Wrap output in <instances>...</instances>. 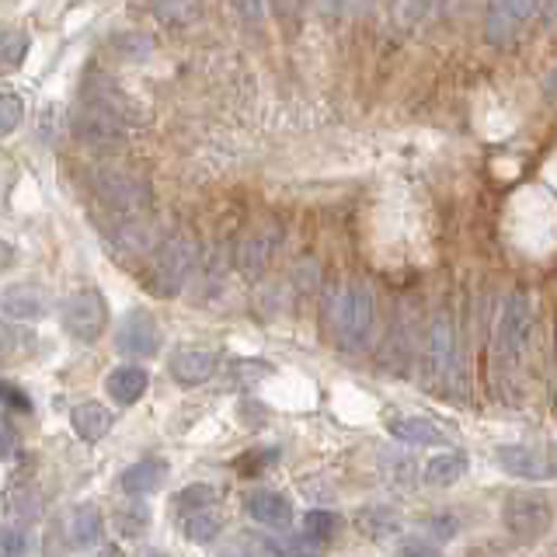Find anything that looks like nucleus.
Wrapping results in <instances>:
<instances>
[{
  "mask_svg": "<svg viewBox=\"0 0 557 557\" xmlns=\"http://www.w3.org/2000/svg\"><path fill=\"white\" fill-rule=\"evenodd\" d=\"M244 509L255 522L269 530H286L293 522V502L283 492H272V487H261V492H251L244 498Z\"/></svg>",
  "mask_w": 557,
  "mask_h": 557,
  "instance_id": "nucleus-12",
  "label": "nucleus"
},
{
  "mask_svg": "<svg viewBox=\"0 0 557 557\" xmlns=\"http://www.w3.org/2000/svg\"><path fill=\"white\" fill-rule=\"evenodd\" d=\"M463 474H467V453H460V449H446L425 463V481L432 487H449V484H457Z\"/></svg>",
  "mask_w": 557,
  "mask_h": 557,
  "instance_id": "nucleus-21",
  "label": "nucleus"
},
{
  "mask_svg": "<svg viewBox=\"0 0 557 557\" xmlns=\"http://www.w3.org/2000/svg\"><path fill=\"white\" fill-rule=\"evenodd\" d=\"M495 463L505 474L522 478V481H547L557 478V446L533 449V446H498Z\"/></svg>",
  "mask_w": 557,
  "mask_h": 557,
  "instance_id": "nucleus-9",
  "label": "nucleus"
},
{
  "mask_svg": "<svg viewBox=\"0 0 557 557\" xmlns=\"http://www.w3.org/2000/svg\"><path fill=\"white\" fill-rule=\"evenodd\" d=\"M104 324H109V304H104V296L95 286L74 293L63 304V327L77 342H98L104 335Z\"/></svg>",
  "mask_w": 557,
  "mask_h": 557,
  "instance_id": "nucleus-8",
  "label": "nucleus"
},
{
  "mask_svg": "<svg viewBox=\"0 0 557 557\" xmlns=\"http://www.w3.org/2000/svg\"><path fill=\"white\" fill-rule=\"evenodd\" d=\"M164 478H168V460L161 457H147V460H136L133 467L122 470V492L129 498H144V495H153L164 487Z\"/></svg>",
  "mask_w": 557,
  "mask_h": 557,
  "instance_id": "nucleus-14",
  "label": "nucleus"
},
{
  "mask_svg": "<svg viewBox=\"0 0 557 557\" xmlns=\"http://www.w3.org/2000/svg\"><path fill=\"white\" fill-rule=\"evenodd\" d=\"M391 435L411 446H449V440L429 418H397V422H391Z\"/></svg>",
  "mask_w": 557,
  "mask_h": 557,
  "instance_id": "nucleus-19",
  "label": "nucleus"
},
{
  "mask_svg": "<svg viewBox=\"0 0 557 557\" xmlns=\"http://www.w3.org/2000/svg\"><path fill=\"white\" fill-rule=\"evenodd\" d=\"M342 530V519L335 512H324V509H310L304 516V536H310L313 544H327V540H335Z\"/></svg>",
  "mask_w": 557,
  "mask_h": 557,
  "instance_id": "nucleus-25",
  "label": "nucleus"
},
{
  "mask_svg": "<svg viewBox=\"0 0 557 557\" xmlns=\"http://www.w3.org/2000/svg\"><path fill=\"white\" fill-rule=\"evenodd\" d=\"M272 8L278 17H296L304 11V0H272Z\"/></svg>",
  "mask_w": 557,
  "mask_h": 557,
  "instance_id": "nucleus-35",
  "label": "nucleus"
},
{
  "mask_svg": "<svg viewBox=\"0 0 557 557\" xmlns=\"http://www.w3.org/2000/svg\"><path fill=\"white\" fill-rule=\"evenodd\" d=\"M544 87H547V98H550V101H557V66H554L550 74H547Z\"/></svg>",
  "mask_w": 557,
  "mask_h": 557,
  "instance_id": "nucleus-37",
  "label": "nucleus"
},
{
  "mask_svg": "<svg viewBox=\"0 0 557 557\" xmlns=\"http://www.w3.org/2000/svg\"><path fill=\"white\" fill-rule=\"evenodd\" d=\"M28 550V536L22 530H4V536H0V554L4 557H14V554H25Z\"/></svg>",
  "mask_w": 557,
  "mask_h": 557,
  "instance_id": "nucleus-31",
  "label": "nucleus"
},
{
  "mask_svg": "<svg viewBox=\"0 0 557 557\" xmlns=\"http://www.w3.org/2000/svg\"><path fill=\"white\" fill-rule=\"evenodd\" d=\"M370 0H318V8L324 11V14H338V11H359V8H366Z\"/></svg>",
  "mask_w": 557,
  "mask_h": 557,
  "instance_id": "nucleus-32",
  "label": "nucleus"
},
{
  "mask_svg": "<svg viewBox=\"0 0 557 557\" xmlns=\"http://www.w3.org/2000/svg\"><path fill=\"white\" fill-rule=\"evenodd\" d=\"M216 502H220V492H216L213 484H188V487H182V492H178V498H174V505H178L182 516L213 509Z\"/></svg>",
  "mask_w": 557,
  "mask_h": 557,
  "instance_id": "nucleus-24",
  "label": "nucleus"
},
{
  "mask_svg": "<svg viewBox=\"0 0 557 557\" xmlns=\"http://www.w3.org/2000/svg\"><path fill=\"white\" fill-rule=\"evenodd\" d=\"M101 533H104V519H101L98 505L84 502V505H77V509L66 516V540H70V547L91 550L101 540Z\"/></svg>",
  "mask_w": 557,
  "mask_h": 557,
  "instance_id": "nucleus-15",
  "label": "nucleus"
},
{
  "mask_svg": "<svg viewBox=\"0 0 557 557\" xmlns=\"http://www.w3.org/2000/svg\"><path fill=\"white\" fill-rule=\"evenodd\" d=\"M115 348L122 356H133V359H150L157 356V348H161V327L150 318L144 307L129 310L126 318L119 321L115 327Z\"/></svg>",
  "mask_w": 557,
  "mask_h": 557,
  "instance_id": "nucleus-10",
  "label": "nucleus"
},
{
  "mask_svg": "<svg viewBox=\"0 0 557 557\" xmlns=\"http://www.w3.org/2000/svg\"><path fill=\"white\" fill-rule=\"evenodd\" d=\"M74 133L87 147H112L126 136V115H122V101L112 95L91 91L74 115Z\"/></svg>",
  "mask_w": 557,
  "mask_h": 557,
  "instance_id": "nucleus-3",
  "label": "nucleus"
},
{
  "mask_svg": "<svg viewBox=\"0 0 557 557\" xmlns=\"http://www.w3.org/2000/svg\"><path fill=\"white\" fill-rule=\"evenodd\" d=\"M25 52H28V35L25 32H4V66L8 70L22 66Z\"/></svg>",
  "mask_w": 557,
  "mask_h": 557,
  "instance_id": "nucleus-28",
  "label": "nucleus"
},
{
  "mask_svg": "<svg viewBox=\"0 0 557 557\" xmlns=\"http://www.w3.org/2000/svg\"><path fill=\"white\" fill-rule=\"evenodd\" d=\"M533 0H487V42L505 46L527 22Z\"/></svg>",
  "mask_w": 557,
  "mask_h": 557,
  "instance_id": "nucleus-11",
  "label": "nucleus"
},
{
  "mask_svg": "<svg viewBox=\"0 0 557 557\" xmlns=\"http://www.w3.org/2000/svg\"><path fill=\"white\" fill-rule=\"evenodd\" d=\"M429 8H432V0H394V11H397V22L400 25L422 22Z\"/></svg>",
  "mask_w": 557,
  "mask_h": 557,
  "instance_id": "nucleus-29",
  "label": "nucleus"
},
{
  "mask_svg": "<svg viewBox=\"0 0 557 557\" xmlns=\"http://www.w3.org/2000/svg\"><path fill=\"white\" fill-rule=\"evenodd\" d=\"M191 265H196V244H191L185 234H171L168 240H161V248L153 251V293L161 296H178L191 275Z\"/></svg>",
  "mask_w": 557,
  "mask_h": 557,
  "instance_id": "nucleus-4",
  "label": "nucleus"
},
{
  "mask_svg": "<svg viewBox=\"0 0 557 557\" xmlns=\"http://www.w3.org/2000/svg\"><path fill=\"white\" fill-rule=\"evenodd\" d=\"M275 244H278V231H258L251 234L248 240H244V248H240V269L248 272V275H261L269 265V258L275 251Z\"/></svg>",
  "mask_w": 557,
  "mask_h": 557,
  "instance_id": "nucleus-22",
  "label": "nucleus"
},
{
  "mask_svg": "<svg viewBox=\"0 0 557 557\" xmlns=\"http://www.w3.org/2000/svg\"><path fill=\"white\" fill-rule=\"evenodd\" d=\"M376 304L366 283H345L331 296V331L342 348H362L373 331Z\"/></svg>",
  "mask_w": 557,
  "mask_h": 557,
  "instance_id": "nucleus-1",
  "label": "nucleus"
},
{
  "mask_svg": "<svg viewBox=\"0 0 557 557\" xmlns=\"http://www.w3.org/2000/svg\"><path fill=\"white\" fill-rule=\"evenodd\" d=\"M22 115H25V101L11 91H4V98H0V133L11 136L17 122H22Z\"/></svg>",
  "mask_w": 557,
  "mask_h": 557,
  "instance_id": "nucleus-27",
  "label": "nucleus"
},
{
  "mask_svg": "<svg viewBox=\"0 0 557 557\" xmlns=\"http://www.w3.org/2000/svg\"><path fill=\"white\" fill-rule=\"evenodd\" d=\"M95 191L104 206L115 209V213H122V216H136L150 206L147 182L136 178V174L126 168H101L95 174Z\"/></svg>",
  "mask_w": 557,
  "mask_h": 557,
  "instance_id": "nucleus-6",
  "label": "nucleus"
},
{
  "mask_svg": "<svg viewBox=\"0 0 557 557\" xmlns=\"http://www.w3.org/2000/svg\"><path fill=\"white\" fill-rule=\"evenodd\" d=\"M429 530H432L429 536H435V540H449L453 530H457V522H453L449 516H446V519H432V522H429Z\"/></svg>",
  "mask_w": 557,
  "mask_h": 557,
  "instance_id": "nucleus-34",
  "label": "nucleus"
},
{
  "mask_svg": "<svg viewBox=\"0 0 557 557\" xmlns=\"http://www.w3.org/2000/svg\"><path fill=\"white\" fill-rule=\"evenodd\" d=\"M530 327H533V310L522 293H512L502 307V318L495 327V359L505 366H519L530 345Z\"/></svg>",
  "mask_w": 557,
  "mask_h": 557,
  "instance_id": "nucleus-5",
  "label": "nucleus"
},
{
  "mask_svg": "<svg viewBox=\"0 0 557 557\" xmlns=\"http://www.w3.org/2000/svg\"><path fill=\"white\" fill-rule=\"evenodd\" d=\"M457 331H453L449 313H435L425 345V376L432 387L449 391V383L457 380Z\"/></svg>",
  "mask_w": 557,
  "mask_h": 557,
  "instance_id": "nucleus-7",
  "label": "nucleus"
},
{
  "mask_svg": "<svg viewBox=\"0 0 557 557\" xmlns=\"http://www.w3.org/2000/svg\"><path fill=\"white\" fill-rule=\"evenodd\" d=\"M153 17L168 28H188L202 17V0H150Z\"/></svg>",
  "mask_w": 557,
  "mask_h": 557,
  "instance_id": "nucleus-20",
  "label": "nucleus"
},
{
  "mask_svg": "<svg viewBox=\"0 0 557 557\" xmlns=\"http://www.w3.org/2000/svg\"><path fill=\"white\" fill-rule=\"evenodd\" d=\"M115 527L122 536H136L139 530H147L150 527V509L147 505H126V509H119L115 512Z\"/></svg>",
  "mask_w": 557,
  "mask_h": 557,
  "instance_id": "nucleus-26",
  "label": "nucleus"
},
{
  "mask_svg": "<svg viewBox=\"0 0 557 557\" xmlns=\"http://www.w3.org/2000/svg\"><path fill=\"white\" fill-rule=\"evenodd\" d=\"M4 446H0V453H4V460H11L14 457V446H17V435H14V422H11V411L4 414Z\"/></svg>",
  "mask_w": 557,
  "mask_h": 557,
  "instance_id": "nucleus-33",
  "label": "nucleus"
},
{
  "mask_svg": "<svg viewBox=\"0 0 557 557\" xmlns=\"http://www.w3.org/2000/svg\"><path fill=\"white\" fill-rule=\"evenodd\" d=\"M46 296L39 289H32V286H14L4 293V313L11 321H39L46 318Z\"/></svg>",
  "mask_w": 557,
  "mask_h": 557,
  "instance_id": "nucleus-18",
  "label": "nucleus"
},
{
  "mask_svg": "<svg viewBox=\"0 0 557 557\" xmlns=\"http://www.w3.org/2000/svg\"><path fill=\"white\" fill-rule=\"evenodd\" d=\"M223 530V519L213 509H202V512H191L185 516V536L191 544H213Z\"/></svg>",
  "mask_w": 557,
  "mask_h": 557,
  "instance_id": "nucleus-23",
  "label": "nucleus"
},
{
  "mask_svg": "<svg viewBox=\"0 0 557 557\" xmlns=\"http://www.w3.org/2000/svg\"><path fill=\"white\" fill-rule=\"evenodd\" d=\"M70 425H74V432L84 443H101L104 435L112 432L115 414L104 405H98V400H84V405H77L74 411H70Z\"/></svg>",
  "mask_w": 557,
  "mask_h": 557,
  "instance_id": "nucleus-16",
  "label": "nucleus"
},
{
  "mask_svg": "<svg viewBox=\"0 0 557 557\" xmlns=\"http://www.w3.org/2000/svg\"><path fill=\"white\" fill-rule=\"evenodd\" d=\"M216 366H220L216 352H206V348H178V352L171 356L168 370L182 387H199V383H206L216 373Z\"/></svg>",
  "mask_w": 557,
  "mask_h": 557,
  "instance_id": "nucleus-13",
  "label": "nucleus"
},
{
  "mask_svg": "<svg viewBox=\"0 0 557 557\" xmlns=\"http://www.w3.org/2000/svg\"><path fill=\"white\" fill-rule=\"evenodd\" d=\"M0 391H4L0 397H4V408L8 411H17V414H28L32 411V400L25 397V391H17L11 380H4V387H0Z\"/></svg>",
  "mask_w": 557,
  "mask_h": 557,
  "instance_id": "nucleus-30",
  "label": "nucleus"
},
{
  "mask_svg": "<svg viewBox=\"0 0 557 557\" xmlns=\"http://www.w3.org/2000/svg\"><path fill=\"white\" fill-rule=\"evenodd\" d=\"M147 387H150V376L144 366H119V370H112L109 380H104V391H109L115 405H136V400L147 394Z\"/></svg>",
  "mask_w": 557,
  "mask_h": 557,
  "instance_id": "nucleus-17",
  "label": "nucleus"
},
{
  "mask_svg": "<svg viewBox=\"0 0 557 557\" xmlns=\"http://www.w3.org/2000/svg\"><path fill=\"white\" fill-rule=\"evenodd\" d=\"M502 522L519 544H536L554 522V502L536 487H516V492L505 495Z\"/></svg>",
  "mask_w": 557,
  "mask_h": 557,
  "instance_id": "nucleus-2",
  "label": "nucleus"
},
{
  "mask_svg": "<svg viewBox=\"0 0 557 557\" xmlns=\"http://www.w3.org/2000/svg\"><path fill=\"white\" fill-rule=\"evenodd\" d=\"M435 547H429V544H422V540H411V544H405L400 547V554H432Z\"/></svg>",
  "mask_w": 557,
  "mask_h": 557,
  "instance_id": "nucleus-36",
  "label": "nucleus"
}]
</instances>
